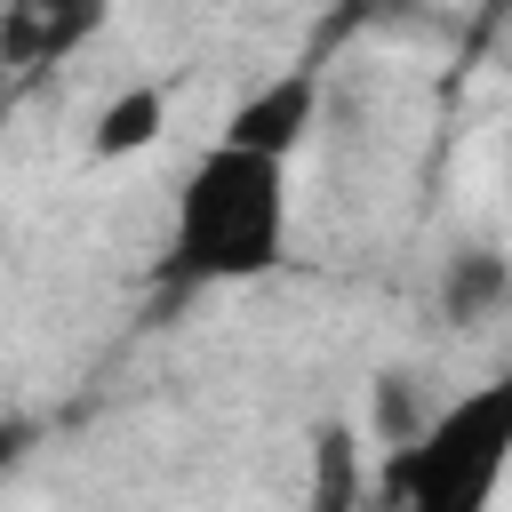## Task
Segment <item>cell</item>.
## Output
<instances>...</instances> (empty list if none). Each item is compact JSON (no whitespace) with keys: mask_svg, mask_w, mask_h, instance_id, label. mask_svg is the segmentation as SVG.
Segmentation results:
<instances>
[{"mask_svg":"<svg viewBox=\"0 0 512 512\" xmlns=\"http://www.w3.org/2000/svg\"><path fill=\"white\" fill-rule=\"evenodd\" d=\"M512 304V264L496 248H456L440 264V320L448 328H488Z\"/></svg>","mask_w":512,"mask_h":512,"instance_id":"8992f818","label":"cell"},{"mask_svg":"<svg viewBox=\"0 0 512 512\" xmlns=\"http://www.w3.org/2000/svg\"><path fill=\"white\" fill-rule=\"evenodd\" d=\"M320 128V64L304 56V64H280L272 80H256L232 112H224V128H216V144H232V152H256V160H296V144Z\"/></svg>","mask_w":512,"mask_h":512,"instance_id":"3957f363","label":"cell"},{"mask_svg":"<svg viewBox=\"0 0 512 512\" xmlns=\"http://www.w3.org/2000/svg\"><path fill=\"white\" fill-rule=\"evenodd\" d=\"M504 472H512V360L472 392L440 400L432 424L400 456H384V488L400 512H496Z\"/></svg>","mask_w":512,"mask_h":512,"instance_id":"7a4b0ae2","label":"cell"},{"mask_svg":"<svg viewBox=\"0 0 512 512\" xmlns=\"http://www.w3.org/2000/svg\"><path fill=\"white\" fill-rule=\"evenodd\" d=\"M104 16H112V0H0V64H16V72L64 64L104 32Z\"/></svg>","mask_w":512,"mask_h":512,"instance_id":"277c9868","label":"cell"},{"mask_svg":"<svg viewBox=\"0 0 512 512\" xmlns=\"http://www.w3.org/2000/svg\"><path fill=\"white\" fill-rule=\"evenodd\" d=\"M432 408H440V400H424V376H416V368H384V376L368 384V424H376L384 456H400V448L432 424Z\"/></svg>","mask_w":512,"mask_h":512,"instance_id":"ba28073f","label":"cell"},{"mask_svg":"<svg viewBox=\"0 0 512 512\" xmlns=\"http://www.w3.org/2000/svg\"><path fill=\"white\" fill-rule=\"evenodd\" d=\"M24 448H32V424H16V416H0V480L24 464Z\"/></svg>","mask_w":512,"mask_h":512,"instance_id":"9c48e42d","label":"cell"},{"mask_svg":"<svg viewBox=\"0 0 512 512\" xmlns=\"http://www.w3.org/2000/svg\"><path fill=\"white\" fill-rule=\"evenodd\" d=\"M360 504H368V440H360V424L328 416V424H312L304 512H360Z\"/></svg>","mask_w":512,"mask_h":512,"instance_id":"5b68a950","label":"cell"},{"mask_svg":"<svg viewBox=\"0 0 512 512\" xmlns=\"http://www.w3.org/2000/svg\"><path fill=\"white\" fill-rule=\"evenodd\" d=\"M480 16H512V0H480Z\"/></svg>","mask_w":512,"mask_h":512,"instance_id":"30bf717a","label":"cell"},{"mask_svg":"<svg viewBox=\"0 0 512 512\" xmlns=\"http://www.w3.org/2000/svg\"><path fill=\"white\" fill-rule=\"evenodd\" d=\"M280 256H288V168L208 144L192 160V176L176 184L160 280L168 288H240V280L280 272Z\"/></svg>","mask_w":512,"mask_h":512,"instance_id":"6da1fadb","label":"cell"},{"mask_svg":"<svg viewBox=\"0 0 512 512\" xmlns=\"http://www.w3.org/2000/svg\"><path fill=\"white\" fill-rule=\"evenodd\" d=\"M160 136H168V96H160L152 80H136V88H112V96L96 104V120H88V152H96V160L152 152Z\"/></svg>","mask_w":512,"mask_h":512,"instance_id":"52a82bcc","label":"cell"}]
</instances>
